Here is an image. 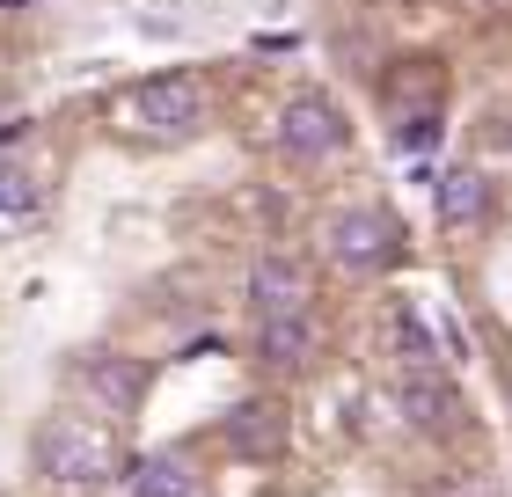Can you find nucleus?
<instances>
[{
	"mask_svg": "<svg viewBox=\"0 0 512 497\" xmlns=\"http://www.w3.org/2000/svg\"><path fill=\"white\" fill-rule=\"evenodd\" d=\"M30 461H37V483L52 490V497H96L110 476H118V439H110V417L96 410H52L37 424V439H30Z\"/></svg>",
	"mask_w": 512,
	"mask_h": 497,
	"instance_id": "obj_1",
	"label": "nucleus"
},
{
	"mask_svg": "<svg viewBox=\"0 0 512 497\" xmlns=\"http://www.w3.org/2000/svg\"><path fill=\"white\" fill-rule=\"evenodd\" d=\"M315 242H322V256H330L344 278H381V271L403 264V227H395L381 205H337V212H322Z\"/></svg>",
	"mask_w": 512,
	"mask_h": 497,
	"instance_id": "obj_2",
	"label": "nucleus"
},
{
	"mask_svg": "<svg viewBox=\"0 0 512 497\" xmlns=\"http://www.w3.org/2000/svg\"><path fill=\"white\" fill-rule=\"evenodd\" d=\"M271 147L286 154L293 169H330V161L352 154V117H344L337 96H322V88H300V96H286V110H278Z\"/></svg>",
	"mask_w": 512,
	"mask_h": 497,
	"instance_id": "obj_3",
	"label": "nucleus"
},
{
	"mask_svg": "<svg viewBox=\"0 0 512 497\" xmlns=\"http://www.w3.org/2000/svg\"><path fill=\"white\" fill-rule=\"evenodd\" d=\"M205 110H213V88H205V74H154L139 81L125 96V125L139 139H161V147H176V139L205 132Z\"/></svg>",
	"mask_w": 512,
	"mask_h": 497,
	"instance_id": "obj_4",
	"label": "nucleus"
},
{
	"mask_svg": "<svg viewBox=\"0 0 512 497\" xmlns=\"http://www.w3.org/2000/svg\"><path fill=\"white\" fill-rule=\"evenodd\" d=\"M66 381H74V395H81L96 417L125 424V417L139 410V402H147V359H132V351H110V344H96V351H81V359L66 366Z\"/></svg>",
	"mask_w": 512,
	"mask_h": 497,
	"instance_id": "obj_5",
	"label": "nucleus"
},
{
	"mask_svg": "<svg viewBox=\"0 0 512 497\" xmlns=\"http://www.w3.org/2000/svg\"><path fill=\"white\" fill-rule=\"evenodd\" d=\"M315 359H322L315 307L308 315H249V366L264 381H300V373H315Z\"/></svg>",
	"mask_w": 512,
	"mask_h": 497,
	"instance_id": "obj_6",
	"label": "nucleus"
},
{
	"mask_svg": "<svg viewBox=\"0 0 512 497\" xmlns=\"http://www.w3.org/2000/svg\"><path fill=\"white\" fill-rule=\"evenodd\" d=\"M395 417H403L417 439H439V446H447V439L469 432V395L447 381V366L403 373V381H395Z\"/></svg>",
	"mask_w": 512,
	"mask_h": 497,
	"instance_id": "obj_7",
	"label": "nucleus"
},
{
	"mask_svg": "<svg viewBox=\"0 0 512 497\" xmlns=\"http://www.w3.org/2000/svg\"><path fill=\"white\" fill-rule=\"evenodd\" d=\"M220 446H227L242 468H278V461H286V446H293L286 402H278V395H249V402H235V410L220 417Z\"/></svg>",
	"mask_w": 512,
	"mask_h": 497,
	"instance_id": "obj_8",
	"label": "nucleus"
},
{
	"mask_svg": "<svg viewBox=\"0 0 512 497\" xmlns=\"http://www.w3.org/2000/svg\"><path fill=\"white\" fill-rule=\"evenodd\" d=\"M491 212H498V183H491L483 161H454V169L432 176V220H439V234L469 242V234L491 227Z\"/></svg>",
	"mask_w": 512,
	"mask_h": 497,
	"instance_id": "obj_9",
	"label": "nucleus"
},
{
	"mask_svg": "<svg viewBox=\"0 0 512 497\" xmlns=\"http://www.w3.org/2000/svg\"><path fill=\"white\" fill-rule=\"evenodd\" d=\"M242 300H249V315H308L315 307V264H300L286 249H264L242 278Z\"/></svg>",
	"mask_w": 512,
	"mask_h": 497,
	"instance_id": "obj_10",
	"label": "nucleus"
},
{
	"mask_svg": "<svg viewBox=\"0 0 512 497\" xmlns=\"http://www.w3.org/2000/svg\"><path fill=\"white\" fill-rule=\"evenodd\" d=\"M125 490H132V497H198V461H191V446H147V454L125 468Z\"/></svg>",
	"mask_w": 512,
	"mask_h": 497,
	"instance_id": "obj_11",
	"label": "nucleus"
},
{
	"mask_svg": "<svg viewBox=\"0 0 512 497\" xmlns=\"http://www.w3.org/2000/svg\"><path fill=\"white\" fill-rule=\"evenodd\" d=\"M388 344H395V359H403V373L447 366V351H439V329H425L417 315H395V322H388Z\"/></svg>",
	"mask_w": 512,
	"mask_h": 497,
	"instance_id": "obj_12",
	"label": "nucleus"
},
{
	"mask_svg": "<svg viewBox=\"0 0 512 497\" xmlns=\"http://www.w3.org/2000/svg\"><path fill=\"white\" fill-rule=\"evenodd\" d=\"M439 139H447V103H417V110H395V147L425 161Z\"/></svg>",
	"mask_w": 512,
	"mask_h": 497,
	"instance_id": "obj_13",
	"label": "nucleus"
},
{
	"mask_svg": "<svg viewBox=\"0 0 512 497\" xmlns=\"http://www.w3.org/2000/svg\"><path fill=\"white\" fill-rule=\"evenodd\" d=\"M44 205V176L30 161H0V220H30Z\"/></svg>",
	"mask_w": 512,
	"mask_h": 497,
	"instance_id": "obj_14",
	"label": "nucleus"
},
{
	"mask_svg": "<svg viewBox=\"0 0 512 497\" xmlns=\"http://www.w3.org/2000/svg\"><path fill=\"white\" fill-rule=\"evenodd\" d=\"M22 132H30V117H0V154H8L15 139H22Z\"/></svg>",
	"mask_w": 512,
	"mask_h": 497,
	"instance_id": "obj_15",
	"label": "nucleus"
},
{
	"mask_svg": "<svg viewBox=\"0 0 512 497\" xmlns=\"http://www.w3.org/2000/svg\"><path fill=\"white\" fill-rule=\"evenodd\" d=\"M30 8H44V0H0V15H30Z\"/></svg>",
	"mask_w": 512,
	"mask_h": 497,
	"instance_id": "obj_16",
	"label": "nucleus"
},
{
	"mask_svg": "<svg viewBox=\"0 0 512 497\" xmlns=\"http://www.w3.org/2000/svg\"><path fill=\"white\" fill-rule=\"evenodd\" d=\"M505 402H512V359H505Z\"/></svg>",
	"mask_w": 512,
	"mask_h": 497,
	"instance_id": "obj_17",
	"label": "nucleus"
},
{
	"mask_svg": "<svg viewBox=\"0 0 512 497\" xmlns=\"http://www.w3.org/2000/svg\"><path fill=\"white\" fill-rule=\"evenodd\" d=\"M476 8H483V0H476Z\"/></svg>",
	"mask_w": 512,
	"mask_h": 497,
	"instance_id": "obj_18",
	"label": "nucleus"
}]
</instances>
